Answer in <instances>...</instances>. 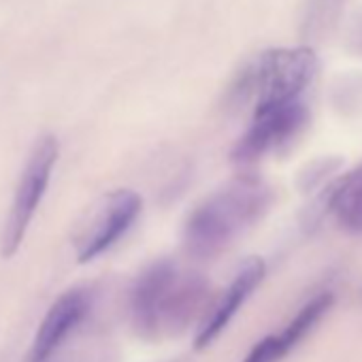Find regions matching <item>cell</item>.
<instances>
[{"instance_id":"cell-1","label":"cell","mask_w":362,"mask_h":362,"mask_svg":"<svg viewBox=\"0 0 362 362\" xmlns=\"http://www.w3.org/2000/svg\"><path fill=\"white\" fill-rule=\"evenodd\" d=\"M271 203L273 192L260 177H235L188 216L186 250L197 258L220 256L269 211Z\"/></svg>"},{"instance_id":"cell-2","label":"cell","mask_w":362,"mask_h":362,"mask_svg":"<svg viewBox=\"0 0 362 362\" xmlns=\"http://www.w3.org/2000/svg\"><path fill=\"white\" fill-rule=\"evenodd\" d=\"M207 296L203 277L181 273L175 262L149 264L130 290V315L143 337H158L162 330L184 328Z\"/></svg>"},{"instance_id":"cell-3","label":"cell","mask_w":362,"mask_h":362,"mask_svg":"<svg viewBox=\"0 0 362 362\" xmlns=\"http://www.w3.org/2000/svg\"><path fill=\"white\" fill-rule=\"evenodd\" d=\"M315 71L317 58L309 47L269 49L241 71L233 98L239 105H252L254 113L290 105L300 100Z\"/></svg>"},{"instance_id":"cell-4","label":"cell","mask_w":362,"mask_h":362,"mask_svg":"<svg viewBox=\"0 0 362 362\" xmlns=\"http://www.w3.org/2000/svg\"><path fill=\"white\" fill-rule=\"evenodd\" d=\"M58 151L60 149H58L56 136L45 134L35 143V147L24 164L20 184L16 190V199H13V205H11V211H9V218L5 224V235H3V256L5 258H11L18 254V250L28 233V226L47 192L54 166L58 162Z\"/></svg>"},{"instance_id":"cell-5","label":"cell","mask_w":362,"mask_h":362,"mask_svg":"<svg viewBox=\"0 0 362 362\" xmlns=\"http://www.w3.org/2000/svg\"><path fill=\"white\" fill-rule=\"evenodd\" d=\"M307 119L309 111L303 100L254 113L250 128L233 147V162L252 164L267 153L286 147L288 143H292L294 136L300 134Z\"/></svg>"},{"instance_id":"cell-6","label":"cell","mask_w":362,"mask_h":362,"mask_svg":"<svg viewBox=\"0 0 362 362\" xmlns=\"http://www.w3.org/2000/svg\"><path fill=\"white\" fill-rule=\"evenodd\" d=\"M141 207L143 201L132 190H115L107 194L79 241L77 260L86 264L113 247L130 230L141 214Z\"/></svg>"},{"instance_id":"cell-7","label":"cell","mask_w":362,"mask_h":362,"mask_svg":"<svg viewBox=\"0 0 362 362\" xmlns=\"http://www.w3.org/2000/svg\"><path fill=\"white\" fill-rule=\"evenodd\" d=\"M264 271H267V267H264L262 258H256V256L247 258L239 267L230 286L220 294V298L205 313V317L197 330V337H194L197 349H205L207 345H211L218 339V334L228 326V322L235 317V313L241 309V305L260 286V281L264 279Z\"/></svg>"},{"instance_id":"cell-8","label":"cell","mask_w":362,"mask_h":362,"mask_svg":"<svg viewBox=\"0 0 362 362\" xmlns=\"http://www.w3.org/2000/svg\"><path fill=\"white\" fill-rule=\"evenodd\" d=\"M90 311V296L86 290H69L49 307L45 317L39 324L30 360L43 362L54 358L56 349L64 343V339L83 322V317Z\"/></svg>"},{"instance_id":"cell-9","label":"cell","mask_w":362,"mask_h":362,"mask_svg":"<svg viewBox=\"0 0 362 362\" xmlns=\"http://www.w3.org/2000/svg\"><path fill=\"white\" fill-rule=\"evenodd\" d=\"M330 305H332L330 292H322V294L313 296L309 303H305L298 309V313L292 317V322L279 334H271V337L260 339L250 349V354L245 356L243 362H279L322 320V315L330 309Z\"/></svg>"},{"instance_id":"cell-10","label":"cell","mask_w":362,"mask_h":362,"mask_svg":"<svg viewBox=\"0 0 362 362\" xmlns=\"http://www.w3.org/2000/svg\"><path fill=\"white\" fill-rule=\"evenodd\" d=\"M322 201L341 228L362 233V164L330 184Z\"/></svg>"},{"instance_id":"cell-11","label":"cell","mask_w":362,"mask_h":362,"mask_svg":"<svg viewBox=\"0 0 362 362\" xmlns=\"http://www.w3.org/2000/svg\"><path fill=\"white\" fill-rule=\"evenodd\" d=\"M30 362H33V360H30ZM43 362H56V360H52V358H49V360H43Z\"/></svg>"}]
</instances>
